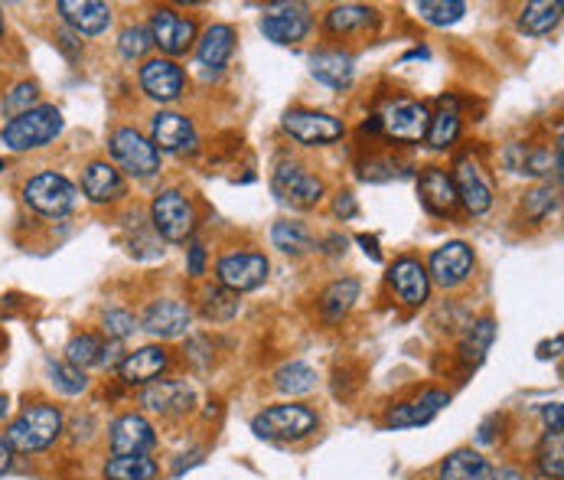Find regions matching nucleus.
Returning a JSON list of instances; mask_svg holds the SVG:
<instances>
[{
	"label": "nucleus",
	"mask_w": 564,
	"mask_h": 480,
	"mask_svg": "<svg viewBox=\"0 0 564 480\" xmlns=\"http://www.w3.org/2000/svg\"><path fill=\"white\" fill-rule=\"evenodd\" d=\"M271 242H274V248H281L284 255H307V252H314V248H317V242H314V236H311V230H307L304 223H291V220L274 223V230H271Z\"/></svg>",
	"instance_id": "2f4dec72"
},
{
	"label": "nucleus",
	"mask_w": 564,
	"mask_h": 480,
	"mask_svg": "<svg viewBox=\"0 0 564 480\" xmlns=\"http://www.w3.org/2000/svg\"><path fill=\"white\" fill-rule=\"evenodd\" d=\"M36 99H40V86H36V82H20V86H13V92L3 99V115L20 119V115H26V112L36 105Z\"/></svg>",
	"instance_id": "37998d69"
},
{
	"label": "nucleus",
	"mask_w": 564,
	"mask_h": 480,
	"mask_svg": "<svg viewBox=\"0 0 564 480\" xmlns=\"http://www.w3.org/2000/svg\"><path fill=\"white\" fill-rule=\"evenodd\" d=\"M150 46H154V40H150L147 26H127L121 33V40H117V49H121L124 59H140V56H147Z\"/></svg>",
	"instance_id": "c03bdc74"
},
{
	"label": "nucleus",
	"mask_w": 564,
	"mask_h": 480,
	"mask_svg": "<svg viewBox=\"0 0 564 480\" xmlns=\"http://www.w3.org/2000/svg\"><path fill=\"white\" fill-rule=\"evenodd\" d=\"M268 271H271V265L258 252H228V255L219 258V265H216L219 284L228 288L232 294L261 288L268 281Z\"/></svg>",
	"instance_id": "6e6552de"
},
{
	"label": "nucleus",
	"mask_w": 564,
	"mask_h": 480,
	"mask_svg": "<svg viewBox=\"0 0 564 480\" xmlns=\"http://www.w3.org/2000/svg\"><path fill=\"white\" fill-rule=\"evenodd\" d=\"M49 382L63 392V395H79L89 389V379L82 369L69 366V362H49Z\"/></svg>",
	"instance_id": "a19ab883"
},
{
	"label": "nucleus",
	"mask_w": 564,
	"mask_h": 480,
	"mask_svg": "<svg viewBox=\"0 0 564 480\" xmlns=\"http://www.w3.org/2000/svg\"><path fill=\"white\" fill-rule=\"evenodd\" d=\"M334 210H337V216H342V220H352L356 210H359V206H356V197H352V193H339Z\"/></svg>",
	"instance_id": "09e8293b"
},
{
	"label": "nucleus",
	"mask_w": 564,
	"mask_h": 480,
	"mask_svg": "<svg viewBox=\"0 0 564 480\" xmlns=\"http://www.w3.org/2000/svg\"><path fill=\"white\" fill-rule=\"evenodd\" d=\"M428 124H431V115L421 102H392L385 109V115L379 119V127H385V134L392 141H405V144L425 141Z\"/></svg>",
	"instance_id": "ddd939ff"
},
{
	"label": "nucleus",
	"mask_w": 564,
	"mask_h": 480,
	"mask_svg": "<svg viewBox=\"0 0 564 480\" xmlns=\"http://www.w3.org/2000/svg\"><path fill=\"white\" fill-rule=\"evenodd\" d=\"M415 10L421 13V20H428L435 26H453L463 20L466 3H460V0H421V3H415Z\"/></svg>",
	"instance_id": "58836bf2"
},
{
	"label": "nucleus",
	"mask_w": 564,
	"mask_h": 480,
	"mask_svg": "<svg viewBox=\"0 0 564 480\" xmlns=\"http://www.w3.org/2000/svg\"><path fill=\"white\" fill-rule=\"evenodd\" d=\"M59 435H63V412L56 405H30L10 422L7 445L10 451L33 455V451L49 448Z\"/></svg>",
	"instance_id": "f257e3e1"
},
{
	"label": "nucleus",
	"mask_w": 564,
	"mask_h": 480,
	"mask_svg": "<svg viewBox=\"0 0 564 480\" xmlns=\"http://www.w3.org/2000/svg\"><path fill=\"white\" fill-rule=\"evenodd\" d=\"M441 112L431 119L428 124V144L435 147V150H448L453 141H456V134H460V115H456V109H453V99H441Z\"/></svg>",
	"instance_id": "72a5a7b5"
},
{
	"label": "nucleus",
	"mask_w": 564,
	"mask_h": 480,
	"mask_svg": "<svg viewBox=\"0 0 564 480\" xmlns=\"http://www.w3.org/2000/svg\"><path fill=\"white\" fill-rule=\"evenodd\" d=\"M359 245H365V255H372L375 261L382 258V255H379V248H375V239H369V236H359Z\"/></svg>",
	"instance_id": "864d4df0"
},
{
	"label": "nucleus",
	"mask_w": 564,
	"mask_h": 480,
	"mask_svg": "<svg viewBox=\"0 0 564 480\" xmlns=\"http://www.w3.org/2000/svg\"><path fill=\"white\" fill-rule=\"evenodd\" d=\"M154 230L167 242H187L196 230V210L180 190H163L150 203Z\"/></svg>",
	"instance_id": "20e7f679"
},
{
	"label": "nucleus",
	"mask_w": 564,
	"mask_h": 480,
	"mask_svg": "<svg viewBox=\"0 0 564 480\" xmlns=\"http://www.w3.org/2000/svg\"><path fill=\"white\" fill-rule=\"evenodd\" d=\"M0 36H3V16H0Z\"/></svg>",
	"instance_id": "6e6d98bb"
},
{
	"label": "nucleus",
	"mask_w": 564,
	"mask_h": 480,
	"mask_svg": "<svg viewBox=\"0 0 564 480\" xmlns=\"http://www.w3.org/2000/svg\"><path fill=\"white\" fill-rule=\"evenodd\" d=\"M562 0H535V3H526V10L519 16V26L529 36H545V33H552L562 23Z\"/></svg>",
	"instance_id": "c85d7f7f"
},
{
	"label": "nucleus",
	"mask_w": 564,
	"mask_h": 480,
	"mask_svg": "<svg viewBox=\"0 0 564 480\" xmlns=\"http://www.w3.org/2000/svg\"><path fill=\"white\" fill-rule=\"evenodd\" d=\"M59 13L79 36H99L112 23V7L99 0H59Z\"/></svg>",
	"instance_id": "aec40b11"
},
{
	"label": "nucleus",
	"mask_w": 564,
	"mask_h": 480,
	"mask_svg": "<svg viewBox=\"0 0 564 480\" xmlns=\"http://www.w3.org/2000/svg\"><path fill=\"white\" fill-rule=\"evenodd\" d=\"M453 190H456V200L473 213V216H483L489 206H493V190L486 183V177L480 174L476 160L463 157L453 170Z\"/></svg>",
	"instance_id": "a211bd4d"
},
{
	"label": "nucleus",
	"mask_w": 564,
	"mask_h": 480,
	"mask_svg": "<svg viewBox=\"0 0 564 480\" xmlns=\"http://www.w3.org/2000/svg\"><path fill=\"white\" fill-rule=\"evenodd\" d=\"M7 415V395H0V418Z\"/></svg>",
	"instance_id": "5fc2aeb1"
},
{
	"label": "nucleus",
	"mask_w": 564,
	"mask_h": 480,
	"mask_svg": "<svg viewBox=\"0 0 564 480\" xmlns=\"http://www.w3.org/2000/svg\"><path fill=\"white\" fill-rule=\"evenodd\" d=\"M137 331V321L127 314V311H109L105 314V334L114 337V341H124Z\"/></svg>",
	"instance_id": "a18cd8bd"
},
{
	"label": "nucleus",
	"mask_w": 564,
	"mask_h": 480,
	"mask_svg": "<svg viewBox=\"0 0 564 480\" xmlns=\"http://www.w3.org/2000/svg\"><path fill=\"white\" fill-rule=\"evenodd\" d=\"M372 23H375V10L362 7V3H339L327 13V26L334 33H356V30H365Z\"/></svg>",
	"instance_id": "f704fd0d"
},
{
	"label": "nucleus",
	"mask_w": 564,
	"mask_h": 480,
	"mask_svg": "<svg viewBox=\"0 0 564 480\" xmlns=\"http://www.w3.org/2000/svg\"><path fill=\"white\" fill-rule=\"evenodd\" d=\"M320 418L307 405H271L255 415L251 432L268 442H301L311 432H317Z\"/></svg>",
	"instance_id": "f03ea898"
},
{
	"label": "nucleus",
	"mask_w": 564,
	"mask_h": 480,
	"mask_svg": "<svg viewBox=\"0 0 564 480\" xmlns=\"http://www.w3.org/2000/svg\"><path fill=\"white\" fill-rule=\"evenodd\" d=\"M23 200L30 210L43 213V216H66L76 206L79 190L63 174H36L23 187Z\"/></svg>",
	"instance_id": "423d86ee"
},
{
	"label": "nucleus",
	"mask_w": 564,
	"mask_h": 480,
	"mask_svg": "<svg viewBox=\"0 0 564 480\" xmlns=\"http://www.w3.org/2000/svg\"><path fill=\"white\" fill-rule=\"evenodd\" d=\"M311 26H314V20H311L307 7H301V3H281V7H274L271 13L261 16V33L271 43H281V46L307 40Z\"/></svg>",
	"instance_id": "4468645a"
},
{
	"label": "nucleus",
	"mask_w": 564,
	"mask_h": 480,
	"mask_svg": "<svg viewBox=\"0 0 564 480\" xmlns=\"http://www.w3.org/2000/svg\"><path fill=\"white\" fill-rule=\"evenodd\" d=\"M284 131L307 144V147H317V144H334L342 137V121L327 115V112H311V109H294L284 115Z\"/></svg>",
	"instance_id": "9b49d317"
},
{
	"label": "nucleus",
	"mask_w": 564,
	"mask_h": 480,
	"mask_svg": "<svg viewBox=\"0 0 564 480\" xmlns=\"http://www.w3.org/2000/svg\"><path fill=\"white\" fill-rule=\"evenodd\" d=\"M105 357V344L92 334H82V337H72L69 347H66V362L76 366V369H89V366H102Z\"/></svg>",
	"instance_id": "4c0bfd02"
},
{
	"label": "nucleus",
	"mask_w": 564,
	"mask_h": 480,
	"mask_svg": "<svg viewBox=\"0 0 564 480\" xmlns=\"http://www.w3.org/2000/svg\"><path fill=\"white\" fill-rule=\"evenodd\" d=\"M150 144L157 150L190 154V150H196V127L180 112H157L150 121Z\"/></svg>",
	"instance_id": "2eb2a0df"
},
{
	"label": "nucleus",
	"mask_w": 564,
	"mask_h": 480,
	"mask_svg": "<svg viewBox=\"0 0 564 480\" xmlns=\"http://www.w3.org/2000/svg\"><path fill=\"white\" fill-rule=\"evenodd\" d=\"M183 69L173 59H147L140 66V89L157 102H173L183 96Z\"/></svg>",
	"instance_id": "dca6fc26"
},
{
	"label": "nucleus",
	"mask_w": 564,
	"mask_h": 480,
	"mask_svg": "<svg viewBox=\"0 0 564 480\" xmlns=\"http://www.w3.org/2000/svg\"><path fill=\"white\" fill-rule=\"evenodd\" d=\"M356 301H359V281L356 278H339L320 294V311L334 324V321H342L352 311Z\"/></svg>",
	"instance_id": "c756f323"
},
{
	"label": "nucleus",
	"mask_w": 564,
	"mask_h": 480,
	"mask_svg": "<svg viewBox=\"0 0 564 480\" xmlns=\"http://www.w3.org/2000/svg\"><path fill=\"white\" fill-rule=\"evenodd\" d=\"M157 475H160L157 461L144 458V455H137V458H114L105 468V480H157Z\"/></svg>",
	"instance_id": "e433bc0d"
},
{
	"label": "nucleus",
	"mask_w": 564,
	"mask_h": 480,
	"mask_svg": "<svg viewBox=\"0 0 564 480\" xmlns=\"http://www.w3.org/2000/svg\"><path fill=\"white\" fill-rule=\"evenodd\" d=\"M271 190L281 203H287L294 210H311L324 200V183L311 170H304L301 164H291V160L278 164V170L271 177Z\"/></svg>",
	"instance_id": "39448f33"
},
{
	"label": "nucleus",
	"mask_w": 564,
	"mask_h": 480,
	"mask_svg": "<svg viewBox=\"0 0 564 480\" xmlns=\"http://www.w3.org/2000/svg\"><path fill=\"white\" fill-rule=\"evenodd\" d=\"M82 193L92 203H114L117 197H124V177L109 160H95L82 174Z\"/></svg>",
	"instance_id": "a878e982"
},
{
	"label": "nucleus",
	"mask_w": 564,
	"mask_h": 480,
	"mask_svg": "<svg viewBox=\"0 0 564 480\" xmlns=\"http://www.w3.org/2000/svg\"><path fill=\"white\" fill-rule=\"evenodd\" d=\"M493 341H496V321L493 317H483V321L470 324V331H466V337L460 344V360L466 366H480L486 360Z\"/></svg>",
	"instance_id": "7c9ffc66"
},
{
	"label": "nucleus",
	"mask_w": 564,
	"mask_h": 480,
	"mask_svg": "<svg viewBox=\"0 0 564 480\" xmlns=\"http://www.w3.org/2000/svg\"><path fill=\"white\" fill-rule=\"evenodd\" d=\"M542 418H545V425H549V432H562V425H564L562 402H552V405H542Z\"/></svg>",
	"instance_id": "de8ad7c7"
},
{
	"label": "nucleus",
	"mask_w": 564,
	"mask_h": 480,
	"mask_svg": "<svg viewBox=\"0 0 564 480\" xmlns=\"http://www.w3.org/2000/svg\"><path fill=\"white\" fill-rule=\"evenodd\" d=\"M109 442H112L114 458H137V455H147L157 445V435H154V425L144 415L131 412V415L114 418L112 428H109Z\"/></svg>",
	"instance_id": "f8f14e48"
},
{
	"label": "nucleus",
	"mask_w": 564,
	"mask_h": 480,
	"mask_svg": "<svg viewBox=\"0 0 564 480\" xmlns=\"http://www.w3.org/2000/svg\"><path fill=\"white\" fill-rule=\"evenodd\" d=\"M493 468L483 455H476L473 448H460L451 458H444L438 478L441 480H489Z\"/></svg>",
	"instance_id": "cd10ccee"
},
{
	"label": "nucleus",
	"mask_w": 564,
	"mask_h": 480,
	"mask_svg": "<svg viewBox=\"0 0 564 480\" xmlns=\"http://www.w3.org/2000/svg\"><path fill=\"white\" fill-rule=\"evenodd\" d=\"M140 405L157 415H183L193 409V389L187 382H150L140 392Z\"/></svg>",
	"instance_id": "5701e85b"
},
{
	"label": "nucleus",
	"mask_w": 564,
	"mask_h": 480,
	"mask_svg": "<svg viewBox=\"0 0 564 480\" xmlns=\"http://www.w3.org/2000/svg\"><path fill=\"white\" fill-rule=\"evenodd\" d=\"M473 265H476V258H473V248L466 242H448V245L431 252L428 278L438 281L441 288H456L473 275Z\"/></svg>",
	"instance_id": "9d476101"
},
{
	"label": "nucleus",
	"mask_w": 564,
	"mask_h": 480,
	"mask_svg": "<svg viewBox=\"0 0 564 480\" xmlns=\"http://www.w3.org/2000/svg\"><path fill=\"white\" fill-rule=\"evenodd\" d=\"M559 210V187H552V183H542V187H535L529 197H526V213H529V220H545V216H552Z\"/></svg>",
	"instance_id": "79ce46f5"
},
{
	"label": "nucleus",
	"mask_w": 564,
	"mask_h": 480,
	"mask_svg": "<svg viewBox=\"0 0 564 480\" xmlns=\"http://www.w3.org/2000/svg\"><path fill=\"white\" fill-rule=\"evenodd\" d=\"M232 49H235V30L228 23H216L203 33L196 46V63L206 76H219L232 59Z\"/></svg>",
	"instance_id": "4be33fe9"
},
{
	"label": "nucleus",
	"mask_w": 564,
	"mask_h": 480,
	"mask_svg": "<svg viewBox=\"0 0 564 480\" xmlns=\"http://www.w3.org/2000/svg\"><path fill=\"white\" fill-rule=\"evenodd\" d=\"M539 468L552 480H562L564 475V438L562 432H549L542 448H539Z\"/></svg>",
	"instance_id": "ea45409f"
},
{
	"label": "nucleus",
	"mask_w": 564,
	"mask_h": 480,
	"mask_svg": "<svg viewBox=\"0 0 564 480\" xmlns=\"http://www.w3.org/2000/svg\"><path fill=\"white\" fill-rule=\"evenodd\" d=\"M147 30H150L154 46H160L167 56H183L196 40V23L190 16H180L170 7H157Z\"/></svg>",
	"instance_id": "1a4fd4ad"
},
{
	"label": "nucleus",
	"mask_w": 564,
	"mask_h": 480,
	"mask_svg": "<svg viewBox=\"0 0 564 480\" xmlns=\"http://www.w3.org/2000/svg\"><path fill=\"white\" fill-rule=\"evenodd\" d=\"M311 72L317 82H324L330 89H346V86H352L356 59L349 53H339V49H320L311 56Z\"/></svg>",
	"instance_id": "bb28decb"
},
{
	"label": "nucleus",
	"mask_w": 564,
	"mask_h": 480,
	"mask_svg": "<svg viewBox=\"0 0 564 480\" xmlns=\"http://www.w3.org/2000/svg\"><path fill=\"white\" fill-rule=\"evenodd\" d=\"M489 480H526L522 478V471L519 468H499V471H493Z\"/></svg>",
	"instance_id": "603ef678"
},
{
	"label": "nucleus",
	"mask_w": 564,
	"mask_h": 480,
	"mask_svg": "<svg viewBox=\"0 0 564 480\" xmlns=\"http://www.w3.org/2000/svg\"><path fill=\"white\" fill-rule=\"evenodd\" d=\"M10 465H13V451H10L7 438H0V478L10 471Z\"/></svg>",
	"instance_id": "3c124183"
},
{
	"label": "nucleus",
	"mask_w": 564,
	"mask_h": 480,
	"mask_svg": "<svg viewBox=\"0 0 564 480\" xmlns=\"http://www.w3.org/2000/svg\"><path fill=\"white\" fill-rule=\"evenodd\" d=\"M398 174V167L392 164V160H372V164H365L362 167V180H372V183H379V180H392Z\"/></svg>",
	"instance_id": "49530a36"
},
{
	"label": "nucleus",
	"mask_w": 564,
	"mask_h": 480,
	"mask_svg": "<svg viewBox=\"0 0 564 480\" xmlns=\"http://www.w3.org/2000/svg\"><path fill=\"white\" fill-rule=\"evenodd\" d=\"M112 157L131 177H154L160 170V150L134 127H117L112 134Z\"/></svg>",
	"instance_id": "0eeeda50"
},
{
	"label": "nucleus",
	"mask_w": 564,
	"mask_h": 480,
	"mask_svg": "<svg viewBox=\"0 0 564 480\" xmlns=\"http://www.w3.org/2000/svg\"><path fill=\"white\" fill-rule=\"evenodd\" d=\"M206 268V252L203 245H190V275H203Z\"/></svg>",
	"instance_id": "8fccbe9b"
},
{
	"label": "nucleus",
	"mask_w": 564,
	"mask_h": 480,
	"mask_svg": "<svg viewBox=\"0 0 564 480\" xmlns=\"http://www.w3.org/2000/svg\"><path fill=\"white\" fill-rule=\"evenodd\" d=\"M170 366L167 350L160 347H140L134 354H127L121 366H117V376L127 382V386H150L157 376H163V369Z\"/></svg>",
	"instance_id": "b1692460"
},
{
	"label": "nucleus",
	"mask_w": 564,
	"mask_h": 480,
	"mask_svg": "<svg viewBox=\"0 0 564 480\" xmlns=\"http://www.w3.org/2000/svg\"><path fill=\"white\" fill-rule=\"evenodd\" d=\"M238 314V294H232L228 288L216 284L203 291V317L213 324H228Z\"/></svg>",
	"instance_id": "c9c22d12"
},
{
	"label": "nucleus",
	"mask_w": 564,
	"mask_h": 480,
	"mask_svg": "<svg viewBox=\"0 0 564 480\" xmlns=\"http://www.w3.org/2000/svg\"><path fill=\"white\" fill-rule=\"evenodd\" d=\"M190 321H193V314H190V308L183 301H154L144 311L140 327L147 334H154V337L170 341V337H183L190 331Z\"/></svg>",
	"instance_id": "6ab92c4d"
},
{
	"label": "nucleus",
	"mask_w": 564,
	"mask_h": 480,
	"mask_svg": "<svg viewBox=\"0 0 564 480\" xmlns=\"http://www.w3.org/2000/svg\"><path fill=\"white\" fill-rule=\"evenodd\" d=\"M274 386H278L284 395H304V392H311V389L317 386V369L301 360L284 362V366L274 372Z\"/></svg>",
	"instance_id": "473e14b6"
},
{
	"label": "nucleus",
	"mask_w": 564,
	"mask_h": 480,
	"mask_svg": "<svg viewBox=\"0 0 564 480\" xmlns=\"http://www.w3.org/2000/svg\"><path fill=\"white\" fill-rule=\"evenodd\" d=\"M418 193H421V203L435 213V216H451L456 210V190H453V180L448 177V170L441 167H428L418 180Z\"/></svg>",
	"instance_id": "393cba45"
},
{
	"label": "nucleus",
	"mask_w": 564,
	"mask_h": 480,
	"mask_svg": "<svg viewBox=\"0 0 564 480\" xmlns=\"http://www.w3.org/2000/svg\"><path fill=\"white\" fill-rule=\"evenodd\" d=\"M388 281H392L395 294H398L405 304L418 308V304L428 301L431 278H428V268H425L418 258H398V261L388 268Z\"/></svg>",
	"instance_id": "412c9836"
},
{
	"label": "nucleus",
	"mask_w": 564,
	"mask_h": 480,
	"mask_svg": "<svg viewBox=\"0 0 564 480\" xmlns=\"http://www.w3.org/2000/svg\"><path fill=\"white\" fill-rule=\"evenodd\" d=\"M63 131V112L56 105H36L20 119H10L3 124V147L10 150H33L49 144Z\"/></svg>",
	"instance_id": "7ed1b4c3"
},
{
	"label": "nucleus",
	"mask_w": 564,
	"mask_h": 480,
	"mask_svg": "<svg viewBox=\"0 0 564 480\" xmlns=\"http://www.w3.org/2000/svg\"><path fill=\"white\" fill-rule=\"evenodd\" d=\"M451 405V395L441 389H428L411 402H402L388 412V425L392 428H421L428 422H435L444 409Z\"/></svg>",
	"instance_id": "f3484780"
}]
</instances>
